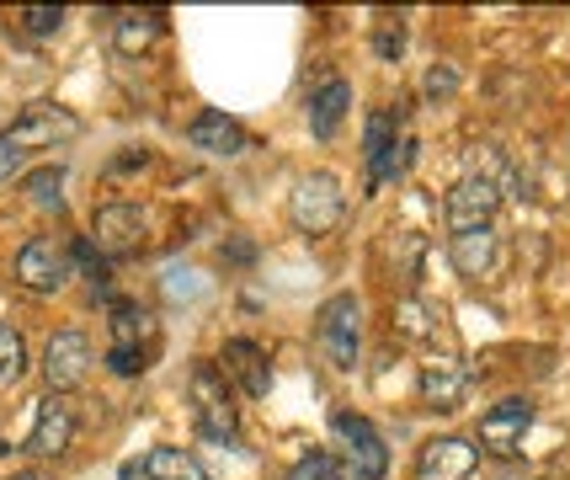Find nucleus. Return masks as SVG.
Wrapping results in <instances>:
<instances>
[{
    "label": "nucleus",
    "instance_id": "obj_1",
    "mask_svg": "<svg viewBox=\"0 0 570 480\" xmlns=\"http://www.w3.org/2000/svg\"><path fill=\"white\" fill-rule=\"evenodd\" d=\"M75 134H80V118H75V112L53 107V101H32L17 124L0 128V182L11 177L32 150H59V145H70Z\"/></svg>",
    "mask_w": 570,
    "mask_h": 480
},
{
    "label": "nucleus",
    "instance_id": "obj_2",
    "mask_svg": "<svg viewBox=\"0 0 570 480\" xmlns=\"http://www.w3.org/2000/svg\"><path fill=\"white\" fill-rule=\"evenodd\" d=\"M342 214H347V193H342V182L331 177V172L298 177L294 198H288V219L304 235H331V229L342 225Z\"/></svg>",
    "mask_w": 570,
    "mask_h": 480
},
{
    "label": "nucleus",
    "instance_id": "obj_3",
    "mask_svg": "<svg viewBox=\"0 0 570 480\" xmlns=\"http://www.w3.org/2000/svg\"><path fill=\"white\" fill-rule=\"evenodd\" d=\"M315 342L336 369H357V347H363V304H357V294H331L321 304Z\"/></svg>",
    "mask_w": 570,
    "mask_h": 480
},
{
    "label": "nucleus",
    "instance_id": "obj_4",
    "mask_svg": "<svg viewBox=\"0 0 570 480\" xmlns=\"http://www.w3.org/2000/svg\"><path fill=\"white\" fill-rule=\"evenodd\" d=\"M497 208H501V172H470V177L453 182V193L443 198V219L453 235H464V229L491 225Z\"/></svg>",
    "mask_w": 570,
    "mask_h": 480
},
{
    "label": "nucleus",
    "instance_id": "obj_5",
    "mask_svg": "<svg viewBox=\"0 0 570 480\" xmlns=\"http://www.w3.org/2000/svg\"><path fill=\"white\" fill-rule=\"evenodd\" d=\"M145 235H149V219L139 203H101L91 214V246L101 256H112V262L145 252Z\"/></svg>",
    "mask_w": 570,
    "mask_h": 480
},
{
    "label": "nucleus",
    "instance_id": "obj_6",
    "mask_svg": "<svg viewBox=\"0 0 570 480\" xmlns=\"http://www.w3.org/2000/svg\"><path fill=\"white\" fill-rule=\"evenodd\" d=\"M11 273H17V283H22L27 294H59L75 278V256L59 241H49V235H32L22 252H17Z\"/></svg>",
    "mask_w": 570,
    "mask_h": 480
},
{
    "label": "nucleus",
    "instance_id": "obj_7",
    "mask_svg": "<svg viewBox=\"0 0 570 480\" xmlns=\"http://www.w3.org/2000/svg\"><path fill=\"white\" fill-rule=\"evenodd\" d=\"M193 417H198L203 438H235V395H229L219 363L193 369Z\"/></svg>",
    "mask_w": 570,
    "mask_h": 480
},
{
    "label": "nucleus",
    "instance_id": "obj_8",
    "mask_svg": "<svg viewBox=\"0 0 570 480\" xmlns=\"http://www.w3.org/2000/svg\"><path fill=\"white\" fill-rule=\"evenodd\" d=\"M331 428H336V438L347 443V464L357 470V480H384L390 476V449H384V438L373 432L368 417H357V411H336V417H331Z\"/></svg>",
    "mask_w": 570,
    "mask_h": 480
},
{
    "label": "nucleus",
    "instance_id": "obj_9",
    "mask_svg": "<svg viewBox=\"0 0 570 480\" xmlns=\"http://www.w3.org/2000/svg\"><path fill=\"white\" fill-rule=\"evenodd\" d=\"M43 374H49L53 395H65V390H75V384L91 374V336L86 331H53L49 347H43Z\"/></svg>",
    "mask_w": 570,
    "mask_h": 480
},
{
    "label": "nucleus",
    "instance_id": "obj_10",
    "mask_svg": "<svg viewBox=\"0 0 570 480\" xmlns=\"http://www.w3.org/2000/svg\"><path fill=\"white\" fill-rule=\"evenodd\" d=\"M528 428H533V401H501L480 417V443H485V454L512 459L522 449Z\"/></svg>",
    "mask_w": 570,
    "mask_h": 480
},
{
    "label": "nucleus",
    "instance_id": "obj_11",
    "mask_svg": "<svg viewBox=\"0 0 570 480\" xmlns=\"http://www.w3.org/2000/svg\"><path fill=\"white\" fill-rule=\"evenodd\" d=\"M219 369H224V380H235L250 401H262V395L273 390V357L262 353L256 342H246V336H229V342H224Z\"/></svg>",
    "mask_w": 570,
    "mask_h": 480
},
{
    "label": "nucleus",
    "instance_id": "obj_12",
    "mask_svg": "<svg viewBox=\"0 0 570 480\" xmlns=\"http://www.w3.org/2000/svg\"><path fill=\"white\" fill-rule=\"evenodd\" d=\"M480 464V449L470 438H432L416 454V480H470Z\"/></svg>",
    "mask_w": 570,
    "mask_h": 480
},
{
    "label": "nucleus",
    "instance_id": "obj_13",
    "mask_svg": "<svg viewBox=\"0 0 570 480\" xmlns=\"http://www.w3.org/2000/svg\"><path fill=\"white\" fill-rule=\"evenodd\" d=\"M70 438H75V405L65 401V395H49V401L38 405L32 432H27V454L59 459L65 449H70Z\"/></svg>",
    "mask_w": 570,
    "mask_h": 480
},
{
    "label": "nucleus",
    "instance_id": "obj_14",
    "mask_svg": "<svg viewBox=\"0 0 570 480\" xmlns=\"http://www.w3.org/2000/svg\"><path fill=\"white\" fill-rule=\"evenodd\" d=\"M497 256H501V235L491 225H480V229H464V235H453L448 241V262L459 267V278H491L497 273Z\"/></svg>",
    "mask_w": 570,
    "mask_h": 480
},
{
    "label": "nucleus",
    "instance_id": "obj_15",
    "mask_svg": "<svg viewBox=\"0 0 570 480\" xmlns=\"http://www.w3.org/2000/svg\"><path fill=\"white\" fill-rule=\"evenodd\" d=\"M464 384H470V369L459 357H426L422 363V405L426 411H453L464 401Z\"/></svg>",
    "mask_w": 570,
    "mask_h": 480
},
{
    "label": "nucleus",
    "instance_id": "obj_16",
    "mask_svg": "<svg viewBox=\"0 0 570 480\" xmlns=\"http://www.w3.org/2000/svg\"><path fill=\"white\" fill-rule=\"evenodd\" d=\"M187 145L203 155H240L250 145L246 128L235 124L229 112H198L193 124H187Z\"/></svg>",
    "mask_w": 570,
    "mask_h": 480
},
{
    "label": "nucleus",
    "instance_id": "obj_17",
    "mask_svg": "<svg viewBox=\"0 0 570 480\" xmlns=\"http://www.w3.org/2000/svg\"><path fill=\"white\" fill-rule=\"evenodd\" d=\"M347 107H352V86L342 76H331L309 97V128H315V139H331L336 128H342V118H347Z\"/></svg>",
    "mask_w": 570,
    "mask_h": 480
},
{
    "label": "nucleus",
    "instance_id": "obj_18",
    "mask_svg": "<svg viewBox=\"0 0 570 480\" xmlns=\"http://www.w3.org/2000/svg\"><path fill=\"white\" fill-rule=\"evenodd\" d=\"M160 32H166V11H124L112 22V43L118 53H145L160 43Z\"/></svg>",
    "mask_w": 570,
    "mask_h": 480
},
{
    "label": "nucleus",
    "instance_id": "obj_19",
    "mask_svg": "<svg viewBox=\"0 0 570 480\" xmlns=\"http://www.w3.org/2000/svg\"><path fill=\"white\" fill-rule=\"evenodd\" d=\"M405 112H373L368 134H363V160H368V182H384V166H390V150H395V124Z\"/></svg>",
    "mask_w": 570,
    "mask_h": 480
},
{
    "label": "nucleus",
    "instance_id": "obj_20",
    "mask_svg": "<svg viewBox=\"0 0 570 480\" xmlns=\"http://www.w3.org/2000/svg\"><path fill=\"white\" fill-rule=\"evenodd\" d=\"M139 470H145V480H208V470L187 449H149Z\"/></svg>",
    "mask_w": 570,
    "mask_h": 480
},
{
    "label": "nucleus",
    "instance_id": "obj_21",
    "mask_svg": "<svg viewBox=\"0 0 570 480\" xmlns=\"http://www.w3.org/2000/svg\"><path fill=\"white\" fill-rule=\"evenodd\" d=\"M27 380V342L17 326H0V390H17Z\"/></svg>",
    "mask_w": 570,
    "mask_h": 480
},
{
    "label": "nucleus",
    "instance_id": "obj_22",
    "mask_svg": "<svg viewBox=\"0 0 570 480\" xmlns=\"http://www.w3.org/2000/svg\"><path fill=\"white\" fill-rule=\"evenodd\" d=\"M22 187L38 208H59L65 203V166H38V172H27Z\"/></svg>",
    "mask_w": 570,
    "mask_h": 480
},
{
    "label": "nucleus",
    "instance_id": "obj_23",
    "mask_svg": "<svg viewBox=\"0 0 570 480\" xmlns=\"http://www.w3.org/2000/svg\"><path fill=\"white\" fill-rule=\"evenodd\" d=\"M145 326H149V315L139 304H118V315H112V347L145 353Z\"/></svg>",
    "mask_w": 570,
    "mask_h": 480
},
{
    "label": "nucleus",
    "instance_id": "obj_24",
    "mask_svg": "<svg viewBox=\"0 0 570 480\" xmlns=\"http://www.w3.org/2000/svg\"><path fill=\"white\" fill-rule=\"evenodd\" d=\"M395 331L400 336H411V342H426V336H432V310H426L422 300H411V294H405V300L395 304Z\"/></svg>",
    "mask_w": 570,
    "mask_h": 480
},
{
    "label": "nucleus",
    "instance_id": "obj_25",
    "mask_svg": "<svg viewBox=\"0 0 570 480\" xmlns=\"http://www.w3.org/2000/svg\"><path fill=\"white\" fill-rule=\"evenodd\" d=\"M22 27L32 32V38H53V32L65 27V6H27Z\"/></svg>",
    "mask_w": 570,
    "mask_h": 480
},
{
    "label": "nucleus",
    "instance_id": "obj_26",
    "mask_svg": "<svg viewBox=\"0 0 570 480\" xmlns=\"http://www.w3.org/2000/svg\"><path fill=\"white\" fill-rule=\"evenodd\" d=\"M70 256H75V267H80V273H91V278H107V256L91 246V235H86V241H75Z\"/></svg>",
    "mask_w": 570,
    "mask_h": 480
},
{
    "label": "nucleus",
    "instance_id": "obj_27",
    "mask_svg": "<svg viewBox=\"0 0 570 480\" xmlns=\"http://www.w3.org/2000/svg\"><path fill=\"white\" fill-rule=\"evenodd\" d=\"M453 86H459V70H453V65H432V76H426V101L453 97Z\"/></svg>",
    "mask_w": 570,
    "mask_h": 480
},
{
    "label": "nucleus",
    "instance_id": "obj_28",
    "mask_svg": "<svg viewBox=\"0 0 570 480\" xmlns=\"http://www.w3.org/2000/svg\"><path fill=\"white\" fill-rule=\"evenodd\" d=\"M107 369H112V374H124V380H134V374L145 369V353H134V347H112V353H107Z\"/></svg>",
    "mask_w": 570,
    "mask_h": 480
},
{
    "label": "nucleus",
    "instance_id": "obj_29",
    "mask_svg": "<svg viewBox=\"0 0 570 480\" xmlns=\"http://www.w3.org/2000/svg\"><path fill=\"white\" fill-rule=\"evenodd\" d=\"M331 464H336L331 454H304V459H298V470L288 480H325V476H331Z\"/></svg>",
    "mask_w": 570,
    "mask_h": 480
},
{
    "label": "nucleus",
    "instance_id": "obj_30",
    "mask_svg": "<svg viewBox=\"0 0 570 480\" xmlns=\"http://www.w3.org/2000/svg\"><path fill=\"white\" fill-rule=\"evenodd\" d=\"M373 49H379V59H400V49H405V27L390 22L384 32H379V43H373Z\"/></svg>",
    "mask_w": 570,
    "mask_h": 480
},
{
    "label": "nucleus",
    "instance_id": "obj_31",
    "mask_svg": "<svg viewBox=\"0 0 570 480\" xmlns=\"http://www.w3.org/2000/svg\"><path fill=\"white\" fill-rule=\"evenodd\" d=\"M325 480H357V470H352L347 459H342V464H331V476H325Z\"/></svg>",
    "mask_w": 570,
    "mask_h": 480
},
{
    "label": "nucleus",
    "instance_id": "obj_32",
    "mask_svg": "<svg viewBox=\"0 0 570 480\" xmlns=\"http://www.w3.org/2000/svg\"><path fill=\"white\" fill-rule=\"evenodd\" d=\"M6 480H49L43 470H17V476H6Z\"/></svg>",
    "mask_w": 570,
    "mask_h": 480
},
{
    "label": "nucleus",
    "instance_id": "obj_33",
    "mask_svg": "<svg viewBox=\"0 0 570 480\" xmlns=\"http://www.w3.org/2000/svg\"><path fill=\"white\" fill-rule=\"evenodd\" d=\"M6 454H11V443H6V438H0V459H6Z\"/></svg>",
    "mask_w": 570,
    "mask_h": 480
}]
</instances>
